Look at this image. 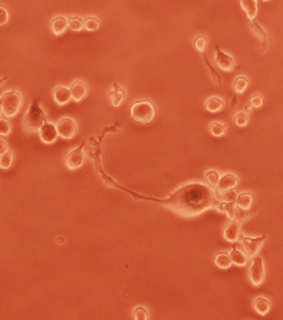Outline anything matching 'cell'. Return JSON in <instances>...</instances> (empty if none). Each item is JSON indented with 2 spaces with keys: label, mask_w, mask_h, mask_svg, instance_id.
Listing matches in <instances>:
<instances>
[{
  "label": "cell",
  "mask_w": 283,
  "mask_h": 320,
  "mask_svg": "<svg viewBox=\"0 0 283 320\" xmlns=\"http://www.w3.org/2000/svg\"><path fill=\"white\" fill-rule=\"evenodd\" d=\"M207 46H208L207 37L199 35V37L195 39V47H196V50L199 51V53H204L205 49H207Z\"/></svg>",
  "instance_id": "d6a6232c"
},
{
  "label": "cell",
  "mask_w": 283,
  "mask_h": 320,
  "mask_svg": "<svg viewBox=\"0 0 283 320\" xmlns=\"http://www.w3.org/2000/svg\"><path fill=\"white\" fill-rule=\"evenodd\" d=\"M236 203H227V202H221L216 210L219 211V212H224L228 215L229 219H236V215H237V206H235Z\"/></svg>",
  "instance_id": "cb8c5ba5"
},
{
  "label": "cell",
  "mask_w": 283,
  "mask_h": 320,
  "mask_svg": "<svg viewBox=\"0 0 283 320\" xmlns=\"http://www.w3.org/2000/svg\"><path fill=\"white\" fill-rule=\"evenodd\" d=\"M252 203H254V198L249 192H241V194L237 195L236 206L241 208V210L248 211L252 207Z\"/></svg>",
  "instance_id": "7402d4cb"
},
{
  "label": "cell",
  "mask_w": 283,
  "mask_h": 320,
  "mask_svg": "<svg viewBox=\"0 0 283 320\" xmlns=\"http://www.w3.org/2000/svg\"><path fill=\"white\" fill-rule=\"evenodd\" d=\"M240 6L249 21H255L259 13L258 0H240Z\"/></svg>",
  "instance_id": "2e32d148"
},
{
  "label": "cell",
  "mask_w": 283,
  "mask_h": 320,
  "mask_svg": "<svg viewBox=\"0 0 283 320\" xmlns=\"http://www.w3.org/2000/svg\"><path fill=\"white\" fill-rule=\"evenodd\" d=\"M39 139L42 141L43 144H54L55 141L58 139L59 134H58V129H57V124L50 122H46L43 124L38 131Z\"/></svg>",
  "instance_id": "ba28073f"
},
{
  "label": "cell",
  "mask_w": 283,
  "mask_h": 320,
  "mask_svg": "<svg viewBox=\"0 0 283 320\" xmlns=\"http://www.w3.org/2000/svg\"><path fill=\"white\" fill-rule=\"evenodd\" d=\"M9 19H10V15H9V11L6 7H0V25L5 26L9 23Z\"/></svg>",
  "instance_id": "8d00e7d4"
},
{
  "label": "cell",
  "mask_w": 283,
  "mask_h": 320,
  "mask_svg": "<svg viewBox=\"0 0 283 320\" xmlns=\"http://www.w3.org/2000/svg\"><path fill=\"white\" fill-rule=\"evenodd\" d=\"M69 88L72 92V100L77 101V103H80L88 95V85L82 80H74Z\"/></svg>",
  "instance_id": "4fadbf2b"
},
{
  "label": "cell",
  "mask_w": 283,
  "mask_h": 320,
  "mask_svg": "<svg viewBox=\"0 0 283 320\" xmlns=\"http://www.w3.org/2000/svg\"><path fill=\"white\" fill-rule=\"evenodd\" d=\"M46 123V116L43 114L42 108L39 105L38 101H34L33 104L30 105L27 114L25 115L23 119V127L26 131L29 133H37L39 129Z\"/></svg>",
  "instance_id": "277c9868"
},
{
  "label": "cell",
  "mask_w": 283,
  "mask_h": 320,
  "mask_svg": "<svg viewBox=\"0 0 283 320\" xmlns=\"http://www.w3.org/2000/svg\"><path fill=\"white\" fill-rule=\"evenodd\" d=\"M209 131H211V134L216 138H220V137H223V135L227 133V127H225L224 123L221 122H212L209 124Z\"/></svg>",
  "instance_id": "484cf974"
},
{
  "label": "cell",
  "mask_w": 283,
  "mask_h": 320,
  "mask_svg": "<svg viewBox=\"0 0 283 320\" xmlns=\"http://www.w3.org/2000/svg\"><path fill=\"white\" fill-rule=\"evenodd\" d=\"M232 258L229 255V253H224V251H221V253L216 254L215 257V265L221 270H227L231 268L232 265Z\"/></svg>",
  "instance_id": "44dd1931"
},
{
  "label": "cell",
  "mask_w": 283,
  "mask_h": 320,
  "mask_svg": "<svg viewBox=\"0 0 283 320\" xmlns=\"http://www.w3.org/2000/svg\"><path fill=\"white\" fill-rule=\"evenodd\" d=\"M263 104H264V97L260 93H255L249 99L248 110H251V108H260V107H263Z\"/></svg>",
  "instance_id": "1f68e13d"
},
{
  "label": "cell",
  "mask_w": 283,
  "mask_h": 320,
  "mask_svg": "<svg viewBox=\"0 0 283 320\" xmlns=\"http://www.w3.org/2000/svg\"><path fill=\"white\" fill-rule=\"evenodd\" d=\"M69 30H72L74 33H80L84 29V19L80 17H70L68 19Z\"/></svg>",
  "instance_id": "4dcf8cb0"
},
{
  "label": "cell",
  "mask_w": 283,
  "mask_h": 320,
  "mask_svg": "<svg viewBox=\"0 0 283 320\" xmlns=\"http://www.w3.org/2000/svg\"><path fill=\"white\" fill-rule=\"evenodd\" d=\"M237 184H239V178H237V176H235L232 173H225L224 176H221V178H220L219 185H217L216 190H217L219 194H223L225 190L236 188Z\"/></svg>",
  "instance_id": "5bb4252c"
},
{
  "label": "cell",
  "mask_w": 283,
  "mask_h": 320,
  "mask_svg": "<svg viewBox=\"0 0 283 320\" xmlns=\"http://www.w3.org/2000/svg\"><path fill=\"white\" fill-rule=\"evenodd\" d=\"M134 319L136 320H147L148 311L144 307H136L134 311Z\"/></svg>",
  "instance_id": "e575fe53"
},
{
  "label": "cell",
  "mask_w": 283,
  "mask_h": 320,
  "mask_svg": "<svg viewBox=\"0 0 283 320\" xmlns=\"http://www.w3.org/2000/svg\"><path fill=\"white\" fill-rule=\"evenodd\" d=\"M254 309L258 312L259 315H267L271 309L270 300H267L266 297H263V296H259V297H256V299L254 300Z\"/></svg>",
  "instance_id": "ffe728a7"
},
{
  "label": "cell",
  "mask_w": 283,
  "mask_h": 320,
  "mask_svg": "<svg viewBox=\"0 0 283 320\" xmlns=\"http://www.w3.org/2000/svg\"><path fill=\"white\" fill-rule=\"evenodd\" d=\"M68 27H69V22L64 15H58V17H55L51 19L50 30H51V33L54 34V35H62V34L68 30Z\"/></svg>",
  "instance_id": "9a60e30c"
},
{
  "label": "cell",
  "mask_w": 283,
  "mask_h": 320,
  "mask_svg": "<svg viewBox=\"0 0 283 320\" xmlns=\"http://www.w3.org/2000/svg\"><path fill=\"white\" fill-rule=\"evenodd\" d=\"M6 152H7V144H6L5 137H2V139H0V153L3 154Z\"/></svg>",
  "instance_id": "f35d334b"
},
{
  "label": "cell",
  "mask_w": 283,
  "mask_h": 320,
  "mask_svg": "<svg viewBox=\"0 0 283 320\" xmlns=\"http://www.w3.org/2000/svg\"><path fill=\"white\" fill-rule=\"evenodd\" d=\"M241 220L239 219H231L227 226L224 228V232H223V236H224L225 240L228 242H237L240 239L241 236Z\"/></svg>",
  "instance_id": "8fae6325"
},
{
  "label": "cell",
  "mask_w": 283,
  "mask_h": 320,
  "mask_svg": "<svg viewBox=\"0 0 283 320\" xmlns=\"http://www.w3.org/2000/svg\"><path fill=\"white\" fill-rule=\"evenodd\" d=\"M229 255L232 258L233 265L245 266L248 264V255L245 254V251H241L239 248H232V250L229 251Z\"/></svg>",
  "instance_id": "603a6c76"
},
{
  "label": "cell",
  "mask_w": 283,
  "mask_h": 320,
  "mask_svg": "<svg viewBox=\"0 0 283 320\" xmlns=\"http://www.w3.org/2000/svg\"><path fill=\"white\" fill-rule=\"evenodd\" d=\"M221 202H227V203H236L237 199V194L233 189L225 190L223 194H219Z\"/></svg>",
  "instance_id": "836d02e7"
},
{
  "label": "cell",
  "mask_w": 283,
  "mask_h": 320,
  "mask_svg": "<svg viewBox=\"0 0 283 320\" xmlns=\"http://www.w3.org/2000/svg\"><path fill=\"white\" fill-rule=\"evenodd\" d=\"M204 59H205V62H207L208 68H209V69H211V72H212V77H213V81H215L216 84H221V79H220L219 73L216 72L215 69H213V68H212L211 62H209V61H208L207 55H204Z\"/></svg>",
  "instance_id": "74e56055"
},
{
  "label": "cell",
  "mask_w": 283,
  "mask_h": 320,
  "mask_svg": "<svg viewBox=\"0 0 283 320\" xmlns=\"http://www.w3.org/2000/svg\"><path fill=\"white\" fill-rule=\"evenodd\" d=\"M85 162V153L82 146L80 148H76L74 150L69 153L66 158H65V165L66 168L70 169V170H76V169H80Z\"/></svg>",
  "instance_id": "9c48e42d"
},
{
  "label": "cell",
  "mask_w": 283,
  "mask_h": 320,
  "mask_svg": "<svg viewBox=\"0 0 283 320\" xmlns=\"http://www.w3.org/2000/svg\"><path fill=\"white\" fill-rule=\"evenodd\" d=\"M220 178H221V176H220V173L217 172V170H208L207 173H205V180H207L208 182V185H211L212 188H217V185H219V181H220Z\"/></svg>",
  "instance_id": "4316f807"
},
{
  "label": "cell",
  "mask_w": 283,
  "mask_h": 320,
  "mask_svg": "<svg viewBox=\"0 0 283 320\" xmlns=\"http://www.w3.org/2000/svg\"><path fill=\"white\" fill-rule=\"evenodd\" d=\"M233 122L237 127H245L249 123V115L247 111H239L233 116Z\"/></svg>",
  "instance_id": "f1b7e54d"
},
{
  "label": "cell",
  "mask_w": 283,
  "mask_h": 320,
  "mask_svg": "<svg viewBox=\"0 0 283 320\" xmlns=\"http://www.w3.org/2000/svg\"><path fill=\"white\" fill-rule=\"evenodd\" d=\"M241 246L244 248L245 254L248 258H255L258 255L259 250L262 247V244L266 242V236H259V238H249V236L241 235L240 236Z\"/></svg>",
  "instance_id": "8992f818"
},
{
  "label": "cell",
  "mask_w": 283,
  "mask_h": 320,
  "mask_svg": "<svg viewBox=\"0 0 283 320\" xmlns=\"http://www.w3.org/2000/svg\"><path fill=\"white\" fill-rule=\"evenodd\" d=\"M53 99L58 105L68 104L69 101L72 100V92L70 88L64 87V85H57L53 89Z\"/></svg>",
  "instance_id": "7c38bea8"
},
{
  "label": "cell",
  "mask_w": 283,
  "mask_h": 320,
  "mask_svg": "<svg viewBox=\"0 0 283 320\" xmlns=\"http://www.w3.org/2000/svg\"><path fill=\"white\" fill-rule=\"evenodd\" d=\"M108 96L111 99V103L114 107H120L126 100V89L120 87V85L115 84L114 89L108 93Z\"/></svg>",
  "instance_id": "e0dca14e"
},
{
  "label": "cell",
  "mask_w": 283,
  "mask_h": 320,
  "mask_svg": "<svg viewBox=\"0 0 283 320\" xmlns=\"http://www.w3.org/2000/svg\"><path fill=\"white\" fill-rule=\"evenodd\" d=\"M58 134L62 139H72L77 134V122L73 118H62L57 123Z\"/></svg>",
  "instance_id": "52a82bcc"
},
{
  "label": "cell",
  "mask_w": 283,
  "mask_h": 320,
  "mask_svg": "<svg viewBox=\"0 0 283 320\" xmlns=\"http://www.w3.org/2000/svg\"><path fill=\"white\" fill-rule=\"evenodd\" d=\"M263 2H270V0H263Z\"/></svg>",
  "instance_id": "ab89813d"
},
{
  "label": "cell",
  "mask_w": 283,
  "mask_h": 320,
  "mask_svg": "<svg viewBox=\"0 0 283 320\" xmlns=\"http://www.w3.org/2000/svg\"><path fill=\"white\" fill-rule=\"evenodd\" d=\"M166 208L182 218H196L221 204L219 192L211 185L201 182H189L174 190L165 200H158Z\"/></svg>",
  "instance_id": "6da1fadb"
},
{
  "label": "cell",
  "mask_w": 283,
  "mask_h": 320,
  "mask_svg": "<svg viewBox=\"0 0 283 320\" xmlns=\"http://www.w3.org/2000/svg\"><path fill=\"white\" fill-rule=\"evenodd\" d=\"M13 162H14V154L13 152H10L7 150L6 153H3L2 156H0V168L2 170H7L13 166Z\"/></svg>",
  "instance_id": "83f0119b"
},
{
  "label": "cell",
  "mask_w": 283,
  "mask_h": 320,
  "mask_svg": "<svg viewBox=\"0 0 283 320\" xmlns=\"http://www.w3.org/2000/svg\"><path fill=\"white\" fill-rule=\"evenodd\" d=\"M249 81L247 77L244 76H237L235 80H233V91L237 93V95H241V93L245 92V89L248 88Z\"/></svg>",
  "instance_id": "d4e9b609"
},
{
  "label": "cell",
  "mask_w": 283,
  "mask_h": 320,
  "mask_svg": "<svg viewBox=\"0 0 283 320\" xmlns=\"http://www.w3.org/2000/svg\"><path fill=\"white\" fill-rule=\"evenodd\" d=\"M264 278H266L264 262H263L262 257L256 255L252 260V264H251V268H249V281L254 287H259V285L263 284Z\"/></svg>",
  "instance_id": "5b68a950"
},
{
  "label": "cell",
  "mask_w": 283,
  "mask_h": 320,
  "mask_svg": "<svg viewBox=\"0 0 283 320\" xmlns=\"http://www.w3.org/2000/svg\"><path fill=\"white\" fill-rule=\"evenodd\" d=\"M11 124H10L9 120H6V119H2L0 120V135L2 137H7V135L11 133Z\"/></svg>",
  "instance_id": "d590c367"
},
{
  "label": "cell",
  "mask_w": 283,
  "mask_h": 320,
  "mask_svg": "<svg viewBox=\"0 0 283 320\" xmlns=\"http://www.w3.org/2000/svg\"><path fill=\"white\" fill-rule=\"evenodd\" d=\"M130 114H131L132 120H135L136 123L148 124V123H151L155 119L156 110L151 101L140 100L131 105Z\"/></svg>",
  "instance_id": "3957f363"
},
{
  "label": "cell",
  "mask_w": 283,
  "mask_h": 320,
  "mask_svg": "<svg viewBox=\"0 0 283 320\" xmlns=\"http://www.w3.org/2000/svg\"><path fill=\"white\" fill-rule=\"evenodd\" d=\"M22 104H23V97L21 92H18L15 89L6 91L0 96V108H2V115L5 118L17 116L21 111Z\"/></svg>",
  "instance_id": "7a4b0ae2"
},
{
  "label": "cell",
  "mask_w": 283,
  "mask_h": 320,
  "mask_svg": "<svg viewBox=\"0 0 283 320\" xmlns=\"http://www.w3.org/2000/svg\"><path fill=\"white\" fill-rule=\"evenodd\" d=\"M100 25H102V22H100V19L96 17H88L86 19H84V29L86 30V31H90V33L99 30Z\"/></svg>",
  "instance_id": "f546056e"
},
{
  "label": "cell",
  "mask_w": 283,
  "mask_h": 320,
  "mask_svg": "<svg viewBox=\"0 0 283 320\" xmlns=\"http://www.w3.org/2000/svg\"><path fill=\"white\" fill-rule=\"evenodd\" d=\"M249 27L252 30V33L255 34V37L263 43V47H262V51H266L267 49V43H268V38H267V33L264 31L262 26L256 23L255 21H249Z\"/></svg>",
  "instance_id": "ac0fdd59"
},
{
  "label": "cell",
  "mask_w": 283,
  "mask_h": 320,
  "mask_svg": "<svg viewBox=\"0 0 283 320\" xmlns=\"http://www.w3.org/2000/svg\"><path fill=\"white\" fill-rule=\"evenodd\" d=\"M224 100L219 96H211L205 100V110L209 112H220L224 110Z\"/></svg>",
  "instance_id": "d6986e66"
},
{
  "label": "cell",
  "mask_w": 283,
  "mask_h": 320,
  "mask_svg": "<svg viewBox=\"0 0 283 320\" xmlns=\"http://www.w3.org/2000/svg\"><path fill=\"white\" fill-rule=\"evenodd\" d=\"M215 62L217 68H220L224 72H231L235 68V59L231 54L225 53L219 47H216V55H215Z\"/></svg>",
  "instance_id": "30bf717a"
}]
</instances>
